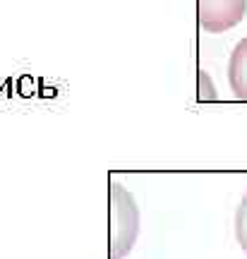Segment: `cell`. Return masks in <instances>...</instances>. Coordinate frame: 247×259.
<instances>
[{"label":"cell","mask_w":247,"mask_h":259,"mask_svg":"<svg viewBox=\"0 0 247 259\" xmlns=\"http://www.w3.org/2000/svg\"><path fill=\"white\" fill-rule=\"evenodd\" d=\"M139 233V209L128 187L110 183V259H122L135 247Z\"/></svg>","instance_id":"cell-1"},{"label":"cell","mask_w":247,"mask_h":259,"mask_svg":"<svg viewBox=\"0 0 247 259\" xmlns=\"http://www.w3.org/2000/svg\"><path fill=\"white\" fill-rule=\"evenodd\" d=\"M235 238H238V245L242 247V252L247 254V192L240 202L238 211H235Z\"/></svg>","instance_id":"cell-4"},{"label":"cell","mask_w":247,"mask_h":259,"mask_svg":"<svg viewBox=\"0 0 247 259\" xmlns=\"http://www.w3.org/2000/svg\"><path fill=\"white\" fill-rule=\"evenodd\" d=\"M247 15V0H197V19L207 34H223Z\"/></svg>","instance_id":"cell-2"},{"label":"cell","mask_w":247,"mask_h":259,"mask_svg":"<svg viewBox=\"0 0 247 259\" xmlns=\"http://www.w3.org/2000/svg\"><path fill=\"white\" fill-rule=\"evenodd\" d=\"M228 84L238 101H247V38L238 41L228 60Z\"/></svg>","instance_id":"cell-3"}]
</instances>
